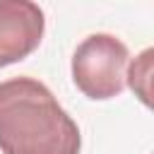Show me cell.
I'll return each instance as SVG.
<instances>
[{
    "instance_id": "3957f363",
    "label": "cell",
    "mask_w": 154,
    "mask_h": 154,
    "mask_svg": "<svg viewBox=\"0 0 154 154\" xmlns=\"http://www.w3.org/2000/svg\"><path fill=\"white\" fill-rule=\"evenodd\" d=\"M46 31V14L31 0H0V67L29 58Z\"/></svg>"
},
{
    "instance_id": "7a4b0ae2",
    "label": "cell",
    "mask_w": 154,
    "mask_h": 154,
    "mask_svg": "<svg viewBox=\"0 0 154 154\" xmlns=\"http://www.w3.org/2000/svg\"><path fill=\"white\" fill-rule=\"evenodd\" d=\"M130 53L113 34H91L72 53V79L94 101H106L125 89Z\"/></svg>"
},
{
    "instance_id": "277c9868",
    "label": "cell",
    "mask_w": 154,
    "mask_h": 154,
    "mask_svg": "<svg viewBox=\"0 0 154 154\" xmlns=\"http://www.w3.org/2000/svg\"><path fill=\"white\" fill-rule=\"evenodd\" d=\"M152 48H144L130 65H128V77L125 84L140 96L144 106H152Z\"/></svg>"
},
{
    "instance_id": "6da1fadb",
    "label": "cell",
    "mask_w": 154,
    "mask_h": 154,
    "mask_svg": "<svg viewBox=\"0 0 154 154\" xmlns=\"http://www.w3.org/2000/svg\"><path fill=\"white\" fill-rule=\"evenodd\" d=\"M2 154H79L82 135L53 91L34 77L0 82Z\"/></svg>"
}]
</instances>
